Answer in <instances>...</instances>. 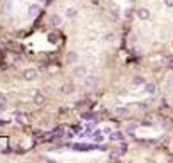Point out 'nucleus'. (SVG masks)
<instances>
[{"instance_id": "nucleus-31", "label": "nucleus", "mask_w": 173, "mask_h": 163, "mask_svg": "<svg viewBox=\"0 0 173 163\" xmlns=\"http://www.w3.org/2000/svg\"><path fill=\"white\" fill-rule=\"evenodd\" d=\"M92 2H99V0H92Z\"/></svg>"}, {"instance_id": "nucleus-6", "label": "nucleus", "mask_w": 173, "mask_h": 163, "mask_svg": "<svg viewBox=\"0 0 173 163\" xmlns=\"http://www.w3.org/2000/svg\"><path fill=\"white\" fill-rule=\"evenodd\" d=\"M144 90H146V94L155 95L156 94V85L153 83V82H146V83H144Z\"/></svg>"}, {"instance_id": "nucleus-12", "label": "nucleus", "mask_w": 173, "mask_h": 163, "mask_svg": "<svg viewBox=\"0 0 173 163\" xmlns=\"http://www.w3.org/2000/svg\"><path fill=\"white\" fill-rule=\"evenodd\" d=\"M115 114H117L119 117H126V116H129V109H126V107H117V109H115Z\"/></svg>"}, {"instance_id": "nucleus-13", "label": "nucleus", "mask_w": 173, "mask_h": 163, "mask_svg": "<svg viewBox=\"0 0 173 163\" xmlns=\"http://www.w3.org/2000/svg\"><path fill=\"white\" fill-rule=\"evenodd\" d=\"M51 25H53V27H58V25H61V17H59L58 14L51 15Z\"/></svg>"}, {"instance_id": "nucleus-27", "label": "nucleus", "mask_w": 173, "mask_h": 163, "mask_svg": "<svg viewBox=\"0 0 173 163\" xmlns=\"http://www.w3.org/2000/svg\"><path fill=\"white\" fill-rule=\"evenodd\" d=\"M102 131H103V134H111V133H112V129H111V127H103Z\"/></svg>"}, {"instance_id": "nucleus-4", "label": "nucleus", "mask_w": 173, "mask_h": 163, "mask_svg": "<svg viewBox=\"0 0 173 163\" xmlns=\"http://www.w3.org/2000/svg\"><path fill=\"white\" fill-rule=\"evenodd\" d=\"M36 76H37V72L34 68H29V70H26L24 72V78L27 80V82H32V80H36Z\"/></svg>"}, {"instance_id": "nucleus-9", "label": "nucleus", "mask_w": 173, "mask_h": 163, "mask_svg": "<svg viewBox=\"0 0 173 163\" xmlns=\"http://www.w3.org/2000/svg\"><path fill=\"white\" fill-rule=\"evenodd\" d=\"M44 102H46V97L41 94V92H37V94L34 95V104H36V105H43Z\"/></svg>"}, {"instance_id": "nucleus-11", "label": "nucleus", "mask_w": 173, "mask_h": 163, "mask_svg": "<svg viewBox=\"0 0 173 163\" xmlns=\"http://www.w3.org/2000/svg\"><path fill=\"white\" fill-rule=\"evenodd\" d=\"M144 83H146V80H144L143 76H139V75L133 78V85L134 87H141V85H144Z\"/></svg>"}, {"instance_id": "nucleus-21", "label": "nucleus", "mask_w": 173, "mask_h": 163, "mask_svg": "<svg viewBox=\"0 0 173 163\" xmlns=\"http://www.w3.org/2000/svg\"><path fill=\"white\" fill-rule=\"evenodd\" d=\"M136 127H137V124H136V122H131V124H129V127H127V129H129V131H134Z\"/></svg>"}, {"instance_id": "nucleus-2", "label": "nucleus", "mask_w": 173, "mask_h": 163, "mask_svg": "<svg viewBox=\"0 0 173 163\" xmlns=\"http://www.w3.org/2000/svg\"><path fill=\"white\" fill-rule=\"evenodd\" d=\"M109 139H111V141L122 143V141L126 139V136H124V133H122V131H112V133H111V136H109Z\"/></svg>"}, {"instance_id": "nucleus-23", "label": "nucleus", "mask_w": 173, "mask_h": 163, "mask_svg": "<svg viewBox=\"0 0 173 163\" xmlns=\"http://www.w3.org/2000/svg\"><path fill=\"white\" fill-rule=\"evenodd\" d=\"M0 153H2V155H9V153H10V148H9V146L7 148H2V151Z\"/></svg>"}, {"instance_id": "nucleus-15", "label": "nucleus", "mask_w": 173, "mask_h": 163, "mask_svg": "<svg viewBox=\"0 0 173 163\" xmlns=\"http://www.w3.org/2000/svg\"><path fill=\"white\" fill-rule=\"evenodd\" d=\"M61 90L65 92V94H73V92H75V85L73 83H66L65 87L61 88Z\"/></svg>"}, {"instance_id": "nucleus-7", "label": "nucleus", "mask_w": 173, "mask_h": 163, "mask_svg": "<svg viewBox=\"0 0 173 163\" xmlns=\"http://www.w3.org/2000/svg\"><path fill=\"white\" fill-rule=\"evenodd\" d=\"M39 12H41V5H37V4H32V5L29 7V10H27V14H29L31 17H36V15L39 14Z\"/></svg>"}, {"instance_id": "nucleus-30", "label": "nucleus", "mask_w": 173, "mask_h": 163, "mask_svg": "<svg viewBox=\"0 0 173 163\" xmlns=\"http://www.w3.org/2000/svg\"><path fill=\"white\" fill-rule=\"evenodd\" d=\"M129 2H136V0H129Z\"/></svg>"}, {"instance_id": "nucleus-8", "label": "nucleus", "mask_w": 173, "mask_h": 163, "mask_svg": "<svg viewBox=\"0 0 173 163\" xmlns=\"http://www.w3.org/2000/svg\"><path fill=\"white\" fill-rule=\"evenodd\" d=\"M137 17H139L141 21H148V19L151 17V14H149L148 9H139V10H137Z\"/></svg>"}, {"instance_id": "nucleus-18", "label": "nucleus", "mask_w": 173, "mask_h": 163, "mask_svg": "<svg viewBox=\"0 0 173 163\" xmlns=\"http://www.w3.org/2000/svg\"><path fill=\"white\" fill-rule=\"evenodd\" d=\"M15 122L17 124H24L26 122V116H24V114H15Z\"/></svg>"}, {"instance_id": "nucleus-32", "label": "nucleus", "mask_w": 173, "mask_h": 163, "mask_svg": "<svg viewBox=\"0 0 173 163\" xmlns=\"http://www.w3.org/2000/svg\"><path fill=\"white\" fill-rule=\"evenodd\" d=\"M7 2H12V0H7Z\"/></svg>"}, {"instance_id": "nucleus-28", "label": "nucleus", "mask_w": 173, "mask_h": 163, "mask_svg": "<svg viewBox=\"0 0 173 163\" xmlns=\"http://www.w3.org/2000/svg\"><path fill=\"white\" fill-rule=\"evenodd\" d=\"M168 87H173V76H170L168 78Z\"/></svg>"}, {"instance_id": "nucleus-1", "label": "nucleus", "mask_w": 173, "mask_h": 163, "mask_svg": "<svg viewBox=\"0 0 173 163\" xmlns=\"http://www.w3.org/2000/svg\"><path fill=\"white\" fill-rule=\"evenodd\" d=\"M85 87L87 88H95L97 85H99V82H100V78L97 75H88V76H85Z\"/></svg>"}, {"instance_id": "nucleus-26", "label": "nucleus", "mask_w": 173, "mask_h": 163, "mask_svg": "<svg viewBox=\"0 0 173 163\" xmlns=\"http://www.w3.org/2000/svg\"><path fill=\"white\" fill-rule=\"evenodd\" d=\"M165 5L166 7H173V0H165Z\"/></svg>"}, {"instance_id": "nucleus-16", "label": "nucleus", "mask_w": 173, "mask_h": 163, "mask_svg": "<svg viewBox=\"0 0 173 163\" xmlns=\"http://www.w3.org/2000/svg\"><path fill=\"white\" fill-rule=\"evenodd\" d=\"M81 119H85V121H97L95 116H93L92 112H83V114H81Z\"/></svg>"}, {"instance_id": "nucleus-10", "label": "nucleus", "mask_w": 173, "mask_h": 163, "mask_svg": "<svg viewBox=\"0 0 173 163\" xmlns=\"http://www.w3.org/2000/svg\"><path fill=\"white\" fill-rule=\"evenodd\" d=\"M92 139L95 143H102L103 141V131H95V133L92 134Z\"/></svg>"}, {"instance_id": "nucleus-24", "label": "nucleus", "mask_w": 173, "mask_h": 163, "mask_svg": "<svg viewBox=\"0 0 173 163\" xmlns=\"http://www.w3.org/2000/svg\"><path fill=\"white\" fill-rule=\"evenodd\" d=\"M9 124V121H5V119H0V127H5Z\"/></svg>"}, {"instance_id": "nucleus-14", "label": "nucleus", "mask_w": 173, "mask_h": 163, "mask_svg": "<svg viewBox=\"0 0 173 163\" xmlns=\"http://www.w3.org/2000/svg\"><path fill=\"white\" fill-rule=\"evenodd\" d=\"M73 75L75 76H85L87 75V70H85V66H78V68L73 70Z\"/></svg>"}, {"instance_id": "nucleus-17", "label": "nucleus", "mask_w": 173, "mask_h": 163, "mask_svg": "<svg viewBox=\"0 0 173 163\" xmlns=\"http://www.w3.org/2000/svg\"><path fill=\"white\" fill-rule=\"evenodd\" d=\"M5 107H7V99H5V95L0 94V111H5Z\"/></svg>"}, {"instance_id": "nucleus-3", "label": "nucleus", "mask_w": 173, "mask_h": 163, "mask_svg": "<svg viewBox=\"0 0 173 163\" xmlns=\"http://www.w3.org/2000/svg\"><path fill=\"white\" fill-rule=\"evenodd\" d=\"M97 148V146H92V145H81V143H75L73 145V149L77 151H90V149Z\"/></svg>"}, {"instance_id": "nucleus-22", "label": "nucleus", "mask_w": 173, "mask_h": 163, "mask_svg": "<svg viewBox=\"0 0 173 163\" xmlns=\"http://www.w3.org/2000/svg\"><path fill=\"white\" fill-rule=\"evenodd\" d=\"M4 12H5V14H10V5H9V4L4 5Z\"/></svg>"}, {"instance_id": "nucleus-19", "label": "nucleus", "mask_w": 173, "mask_h": 163, "mask_svg": "<svg viewBox=\"0 0 173 163\" xmlns=\"http://www.w3.org/2000/svg\"><path fill=\"white\" fill-rule=\"evenodd\" d=\"M75 15H77V9L70 7V9H68V10H66V17H68V19H73Z\"/></svg>"}, {"instance_id": "nucleus-20", "label": "nucleus", "mask_w": 173, "mask_h": 163, "mask_svg": "<svg viewBox=\"0 0 173 163\" xmlns=\"http://www.w3.org/2000/svg\"><path fill=\"white\" fill-rule=\"evenodd\" d=\"M121 155H122L121 151H112L111 155H109V158H111V160H119V156H121Z\"/></svg>"}, {"instance_id": "nucleus-25", "label": "nucleus", "mask_w": 173, "mask_h": 163, "mask_svg": "<svg viewBox=\"0 0 173 163\" xmlns=\"http://www.w3.org/2000/svg\"><path fill=\"white\" fill-rule=\"evenodd\" d=\"M49 41H51V43H56V34H49Z\"/></svg>"}, {"instance_id": "nucleus-29", "label": "nucleus", "mask_w": 173, "mask_h": 163, "mask_svg": "<svg viewBox=\"0 0 173 163\" xmlns=\"http://www.w3.org/2000/svg\"><path fill=\"white\" fill-rule=\"evenodd\" d=\"M39 2H48V0H39Z\"/></svg>"}, {"instance_id": "nucleus-5", "label": "nucleus", "mask_w": 173, "mask_h": 163, "mask_svg": "<svg viewBox=\"0 0 173 163\" xmlns=\"http://www.w3.org/2000/svg\"><path fill=\"white\" fill-rule=\"evenodd\" d=\"M77 61H78V53L70 51V53L66 54V63H68V65H75Z\"/></svg>"}]
</instances>
